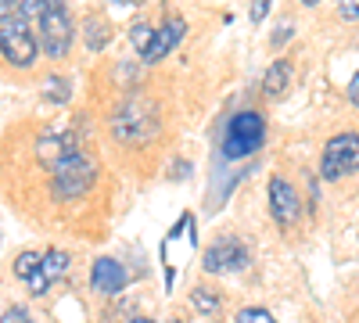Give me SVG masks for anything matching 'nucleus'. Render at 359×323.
Segmentation results:
<instances>
[{"label":"nucleus","instance_id":"nucleus-1","mask_svg":"<svg viewBox=\"0 0 359 323\" xmlns=\"http://www.w3.org/2000/svg\"><path fill=\"white\" fill-rule=\"evenodd\" d=\"M266 140V123L259 111H237L223 130V158L255 155Z\"/></svg>","mask_w":359,"mask_h":323},{"label":"nucleus","instance_id":"nucleus-2","mask_svg":"<svg viewBox=\"0 0 359 323\" xmlns=\"http://www.w3.org/2000/svg\"><path fill=\"white\" fill-rule=\"evenodd\" d=\"M94 180H97V169L90 165L83 155L72 151V155L54 162V184H50V191H54L57 201H72V198H83L90 187H94Z\"/></svg>","mask_w":359,"mask_h":323},{"label":"nucleus","instance_id":"nucleus-3","mask_svg":"<svg viewBox=\"0 0 359 323\" xmlns=\"http://www.w3.org/2000/svg\"><path fill=\"white\" fill-rule=\"evenodd\" d=\"M40 40H43V54H50V57H65L72 50V18L65 11V0H43Z\"/></svg>","mask_w":359,"mask_h":323},{"label":"nucleus","instance_id":"nucleus-4","mask_svg":"<svg viewBox=\"0 0 359 323\" xmlns=\"http://www.w3.org/2000/svg\"><path fill=\"white\" fill-rule=\"evenodd\" d=\"M29 18H4L0 22V54L8 57V65L15 69H29L40 54V43L29 33Z\"/></svg>","mask_w":359,"mask_h":323},{"label":"nucleus","instance_id":"nucleus-5","mask_svg":"<svg viewBox=\"0 0 359 323\" xmlns=\"http://www.w3.org/2000/svg\"><path fill=\"white\" fill-rule=\"evenodd\" d=\"M359 169V137L355 133H338L327 140L323 158H320V176L323 180H341V176Z\"/></svg>","mask_w":359,"mask_h":323},{"label":"nucleus","instance_id":"nucleus-6","mask_svg":"<svg viewBox=\"0 0 359 323\" xmlns=\"http://www.w3.org/2000/svg\"><path fill=\"white\" fill-rule=\"evenodd\" d=\"M155 130H158L155 108L140 97H126L115 115V137L118 140H140V137H151Z\"/></svg>","mask_w":359,"mask_h":323},{"label":"nucleus","instance_id":"nucleus-7","mask_svg":"<svg viewBox=\"0 0 359 323\" xmlns=\"http://www.w3.org/2000/svg\"><path fill=\"white\" fill-rule=\"evenodd\" d=\"M248 266V248L237 238H223L205 252V270L208 273H237Z\"/></svg>","mask_w":359,"mask_h":323},{"label":"nucleus","instance_id":"nucleus-8","mask_svg":"<svg viewBox=\"0 0 359 323\" xmlns=\"http://www.w3.org/2000/svg\"><path fill=\"white\" fill-rule=\"evenodd\" d=\"M269 212H273V219L280 226H291L298 216H302V201H298L294 187L287 180H280V176L269 184Z\"/></svg>","mask_w":359,"mask_h":323},{"label":"nucleus","instance_id":"nucleus-9","mask_svg":"<svg viewBox=\"0 0 359 323\" xmlns=\"http://www.w3.org/2000/svg\"><path fill=\"white\" fill-rule=\"evenodd\" d=\"M69 273V255L62 252V248H54V252H47L43 259H40V266L33 270V277H29L25 284H29V291L33 295H43V291L54 284V280H62Z\"/></svg>","mask_w":359,"mask_h":323},{"label":"nucleus","instance_id":"nucleus-10","mask_svg":"<svg viewBox=\"0 0 359 323\" xmlns=\"http://www.w3.org/2000/svg\"><path fill=\"white\" fill-rule=\"evenodd\" d=\"M187 36V22L184 18H165V25L162 29H155V36H151V43H147V50H144V62L147 65H155V62H162V57Z\"/></svg>","mask_w":359,"mask_h":323},{"label":"nucleus","instance_id":"nucleus-11","mask_svg":"<svg viewBox=\"0 0 359 323\" xmlns=\"http://www.w3.org/2000/svg\"><path fill=\"white\" fill-rule=\"evenodd\" d=\"M90 287H94L97 295H118V291L126 287V270L118 266L115 259H97L94 270H90Z\"/></svg>","mask_w":359,"mask_h":323},{"label":"nucleus","instance_id":"nucleus-12","mask_svg":"<svg viewBox=\"0 0 359 323\" xmlns=\"http://www.w3.org/2000/svg\"><path fill=\"white\" fill-rule=\"evenodd\" d=\"M287 83H291V65L287 62H273L269 72H266V79H262V90H266V97H280L287 90Z\"/></svg>","mask_w":359,"mask_h":323},{"label":"nucleus","instance_id":"nucleus-13","mask_svg":"<svg viewBox=\"0 0 359 323\" xmlns=\"http://www.w3.org/2000/svg\"><path fill=\"white\" fill-rule=\"evenodd\" d=\"M43 0H0V22L4 18H33L40 15Z\"/></svg>","mask_w":359,"mask_h":323},{"label":"nucleus","instance_id":"nucleus-14","mask_svg":"<svg viewBox=\"0 0 359 323\" xmlns=\"http://www.w3.org/2000/svg\"><path fill=\"white\" fill-rule=\"evenodd\" d=\"M108 40H111V25L101 15H90L86 18V47L90 50H101V47H108Z\"/></svg>","mask_w":359,"mask_h":323},{"label":"nucleus","instance_id":"nucleus-15","mask_svg":"<svg viewBox=\"0 0 359 323\" xmlns=\"http://www.w3.org/2000/svg\"><path fill=\"white\" fill-rule=\"evenodd\" d=\"M69 94H72L69 83L57 79V76H50V79L43 83V97H47V101H57V104H62V101H69Z\"/></svg>","mask_w":359,"mask_h":323},{"label":"nucleus","instance_id":"nucleus-16","mask_svg":"<svg viewBox=\"0 0 359 323\" xmlns=\"http://www.w3.org/2000/svg\"><path fill=\"white\" fill-rule=\"evenodd\" d=\"M40 259H43V255H36V252H22V255L15 259V273H18L22 280H29V277H33V270L40 266Z\"/></svg>","mask_w":359,"mask_h":323},{"label":"nucleus","instance_id":"nucleus-17","mask_svg":"<svg viewBox=\"0 0 359 323\" xmlns=\"http://www.w3.org/2000/svg\"><path fill=\"white\" fill-rule=\"evenodd\" d=\"M151 36H155V29L147 25V22H137V25H133V33H130V43L144 54V50H147V43H151Z\"/></svg>","mask_w":359,"mask_h":323},{"label":"nucleus","instance_id":"nucleus-18","mask_svg":"<svg viewBox=\"0 0 359 323\" xmlns=\"http://www.w3.org/2000/svg\"><path fill=\"white\" fill-rule=\"evenodd\" d=\"M194 309H198V312H216V309H219V298L208 295L205 287H198V291H194Z\"/></svg>","mask_w":359,"mask_h":323},{"label":"nucleus","instance_id":"nucleus-19","mask_svg":"<svg viewBox=\"0 0 359 323\" xmlns=\"http://www.w3.org/2000/svg\"><path fill=\"white\" fill-rule=\"evenodd\" d=\"M233 323H273V316H269L266 309H241Z\"/></svg>","mask_w":359,"mask_h":323},{"label":"nucleus","instance_id":"nucleus-20","mask_svg":"<svg viewBox=\"0 0 359 323\" xmlns=\"http://www.w3.org/2000/svg\"><path fill=\"white\" fill-rule=\"evenodd\" d=\"M338 15H341L345 22H359V0H341V4H338Z\"/></svg>","mask_w":359,"mask_h":323},{"label":"nucleus","instance_id":"nucleus-21","mask_svg":"<svg viewBox=\"0 0 359 323\" xmlns=\"http://www.w3.org/2000/svg\"><path fill=\"white\" fill-rule=\"evenodd\" d=\"M0 323H33V319L25 316V309H8L4 316H0Z\"/></svg>","mask_w":359,"mask_h":323},{"label":"nucleus","instance_id":"nucleus-22","mask_svg":"<svg viewBox=\"0 0 359 323\" xmlns=\"http://www.w3.org/2000/svg\"><path fill=\"white\" fill-rule=\"evenodd\" d=\"M266 8H269V0H255V4H252V22H262Z\"/></svg>","mask_w":359,"mask_h":323},{"label":"nucleus","instance_id":"nucleus-23","mask_svg":"<svg viewBox=\"0 0 359 323\" xmlns=\"http://www.w3.org/2000/svg\"><path fill=\"white\" fill-rule=\"evenodd\" d=\"M348 101L352 104H359V72L352 76V83H348Z\"/></svg>","mask_w":359,"mask_h":323},{"label":"nucleus","instance_id":"nucleus-24","mask_svg":"<svg viewBox=\"0 0 359 323\" xmlns=\"http://www.w3.org/2000/svg\"><path fill=\"white\" fill-rule=\"evenodd\" d=\"M287 40H291V25H284V29H280V33H277V40H273V43H287Z\"/></svg>","mask_w":359,"mask_h":323},{"label":"nucleus","instance_id":"nucleus-25","mask_svg":"<svg viewBox=\"0 0 359 323\" xmlns=\"http://www.w3.org/2000/svg\"><path fill=\"white\" fill-rule=\"evenodd\" d=\"M130 323H151V319H144V316H137V319H130Z\"/></svg>","mask_w":359,"mask_h":323},{"label":"nucleus","instance_id":"nucleus-26","mask_svg":"<svg viewBox=\"0 0 359 323\" xmlns=\"http://www.w3.org/2000/svg\"><path fill=\"white\" fill-rule=\"evenodd\" d=\"M302 4H306V8H313V4H320V0H302Z\"/></svg>","mask_w":359,"mask_h":323},{"label":"nucleus","instance_id":"nucleus-27","mask_svg":"<svg viewBox=\"0 0 359 323\" xmlns=\"http://www.w3.org/2000/svg\"><path fill=\"white\" fill-rule=\"evenodd\" d=\"M172 323H180V319H172Z\"/></svg>","mask_w":359,"mask_h":323}]
</instances>
